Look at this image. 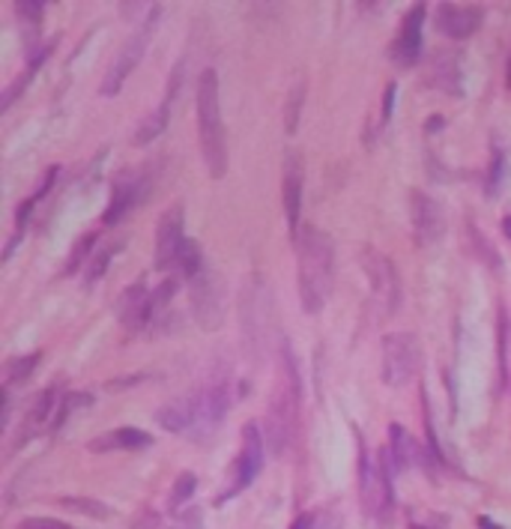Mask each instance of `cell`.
<instances>
[{
    "instance_id": "cell-1",
    "label": "cell",
    "mask_w": 511,
    "mask_h": 529,
    "mask_svg": "<svg viewBox=\"0 0 511 529\" xmlns=\"http://www.w3.org/2000/svg\"><path fill=\"white\" fill-rule=\"evenodd\" d=\"M296 260H299V302L305 314H320L335 282V246L320 228H305L296 237Z\"/></svg>"
},
{
    "instance_id": "cell-2",
    "label": "cell",
    "mask_w": 511,
    "mask_h": 529,
    "mask_svg": "<svg viewBox=\"0 0 511 529\" xmlns=\"http://www.w3.org/2000/svg\"><path fill=\"white\" fill-rule=\"evenodd\" d=\"M299 395L302 380L299 371H296V359L290 353V344H284L273 398H269V412L264 421V439L273 448V455H284L293 443L296 430H299Z\"/></svg>"
},
{
    "instance_id": "cell-3",
    "label": "cell",
    "mask_w": 511,
    "mask_h": 529,
    "mask_svg": "<svg viewBox=\"0 0 511 529\" xmlns=\"http://www.w3.org/2000/svg\"><path fill=\"white\" fill-rule=\"evenodd\" d=\"M197 132H201L206 170H210L212 179H221L228 174V138H224L215 69H204L201 78H197Z\"/></svg>"
},
{
    "instance_id": "cell-4",
    "label": "cell",
    "mask_w": 511,
    "mask_h": 529,
    "mask_svg": "<svg viewBox=\"0 0 511 529\" xmlns=\"http://www.w3.org/2000/svg\"><path fill=\"white\" fill-rule=\"evenodd\" d=\"M356 452H359V497L368 515H374L380 524H389L392 508H394V488H392V475L398 470L394 457L389 448L377 452V461L368 452L365 437L356 430Z\"/></svg>"
},
{
    "instance_id": "cell-5",
    "label": "cell",
    "mask_w": 511,
    "mask_h": 529,
    "mask_svg": "<svg viewBox=\"0 0 511 529\" xmlns=\"http://www.w3.org/2000/svg\"><path fill=\"white\" fill-rule=\"evenodd\" d=\"M419 365H421V350H419V338L412 332H389L383 338L380 377L389 389H403L419 374Z\"/></svg>"
},
{
    "instance_id": "cell-6",
    "label": "cell",
    "mask_w": 511,
    "mask_h": 529,
    "mask_svg": "<svg viewBox=\"0 0 511 529\" xmlns=\"http://www.w3.org/2000/svg\"><path fill=\"white\" fill-rule=\"evenodd\" d=\"M188 302H192L195 323L204 332L221 329L224 323V282L215 266L206 264L192 282H188Z\"/></svg>"
},
{
    "instance_id": "cell-7",
    "label": "cell",
    "mask_w": 511,
    "mask_h": 529,
    "mask_svg": "<svg viewBox=\"0 0 511 529\" xmlns=\"http://www.w3.org/2000/svg\"><path fill=\"white\" fill-rule=\"evenodd\" d=\"M159 13H161L159 4H152V6H150V18H147V22H143L141 30L134 33L132 39L126 42L120 51H117L114 63H111V66H108L105 78H102V87H99V93H102L105 99H111V96L120 93L123 84H126V78L132 75V69L138 66L141 57H143V54H147V45H150V39H152V27H156Z\"/></svg>"
},
{
    "instance_id": "cell-8",
    "label": "cell",
    "mask_w": 511,
    "mask_h": 529,
    "mask_svg": "<svg viewBox=\"0 0 511 529\" xmlns=\"http://www.w3.org/2000/svg\"><path fill=\"white\" fill-rule=\"evenodd\" d=\"M362 266H365L368 282H371L374 299L380 302L383 314H394L401 305V282H398V269H394L392 257H385L383 251H377L374 246H365Z\"/></svg>"
},
{
    "instance_id": "cell-9",
    "label": "cell",
    "mask_w": 511,
    "mask_h": 529,
    "mask_svg": "<svg viewBox=\"0 0 511 529\" xmlns=\"http://www.w3.org/2000/svg\"><path fill=\"white\" fill-rule=\"evenodd\" d=\"M264 434H260V425L257 421H248L246 428H242V452L237 455V464H233V479H230V488L221 493V499H230L237 497L248 488L251 481L257 479V473L264 470Z\"/></svg>"
},
{
    "instance_id": "cell-10",
    "label": "cell",
    "mask_w": 511,
    "mask_h": 529,
    "mask_svg": "<svg viewBox=\"0 0 511 529\" xmlns=\"http://www.w3.org/2000/svg\"><path fill=\"white\" fill-rule=\"evenodd\" d=\"M228 410H230V389H228V380L206 383L204 389L195 392V398H192V412H195L192 434H197V437H210L212 430L224 421V416H228Z\"/></svg>"
},
{
    "instance_id": "cell-11",
    "label": "cell",
    "mask_w": 511,
    "mask_h": 529,
    "mask_svg": "<svg viewBox=\"0 0 511 529\" xmlns=\"http://www.w3.org/2000/svg\"><path fill=\"white\" fill-rule=\"evenodd\" d=\"M117 320L126 329V335H141L152 329V293L147 291V282H134L120 293L117 299Z\"/></svg>"
},
{
    "instance_id": "cell-12",
    "label": "cell",
    "mask_w": 511,
    "mask_h": 529,
    "mask_svg": "<svg viewBox=\"0 0 511 529\" xmlns=\"http://www.w3.org/2000/svg\"><path fill=\"white\" fill-rule=\"evenodd\" d=\"M425 18H428V6L416 4L407 13V18L401 22V30L394 36V42L389 45V57L394 66L410 69L421 60V48H425V45H421V27H425Z\"/></svg>"
},
{
    "instance_id": "cell-13",
    "label": "cell",
    "mask_w": 511,
    "mask_h": 529,
    "mask_svg": "<svg viewBox=\"0 0 511 529\" xmlns=\"http://www.w3.org/2000/svg\"><path fill=\"white\" fill-rule=\"evenodd\" d=\"M183 242H186V237H183V206L174 204L159 215V224H156V255H152L156 269H161V273H165V269H174Z\"/></svg>"
},
{
    "instance_id": "cell-14",
    "label": "cell",
    "mask_w": 511,
    "mask_h": 529,
    "mask_svg": "<svg viewBox=\"0 0 511 529\" xmlns=\"http://www.w3.org/2000/svg\"><path fill=\"white\" fill-rule=\"evenodd\" d=\"M147 195H150L147 174H132V170L123 174L111 188V201H108V210L102 215L105 228H114L117 221H123L126 215H129V210H134Z\"/></svg>"
},
{
    "instance_id": "cell-15",
    "label": "cell",
    "mask_w": 511,
    "mask_h": 529,
    "mask_svg": "<svg viewBox=\"0 0 511 529\" xmlns=\"http://www.w3.org/2000/svg\"><path fill=\"white\" fill-rule=\"evenodd\" d=\"M281 204L287 228L293 233V242L299 237V212H302V186H305V168L296 150L284 152V170H281Z\"/></svg>"
},
{
    "instance_id": "cell-16",
    "label": "cell",
    "mask_w": 511,
    "mask_h": 529,
    "mask_svg": "<svg viewBox=\"0 0 511 529\" xmlns=\"http://www.w3.org/2000/svg\"><path fill=\"white\" fill-rule=\"evenodd\" d=\"M410 215H412V233H416L419 246H437L443 239V210L434 197L412 188L410 192Z\"/></svg>"
},
{
    "instance_id": "cell-17",
    "label": "cell",
    "mask_w": 511,
    "mask_h": 529,
    "mask_svg": "<svg viewBox=\"0 0 511 529\" xmlns=\"http://www.w3.org/2000/svg\"><path fill=\"white\" fill-rule=\"evenodd\" d=\"M481 18H484L481 6L439 4L434 13V24H437V30H443L446 36H452V39H466V36H472L479 30Z\"/></svg>"
},
{
    "instance_id": "cell-18",
    "label": "cell",
    "mask_w": 511,
    "mask_h": 529,
    "mask_svg": "<svg viewBox=\"0 0 511 529\" xmlns=\"http://www.w3.org/2000/svg\"><path fill=\"white\" fill-rule=\"evenodd\" d=\"M389 452L394 457V464H398V470L425 466V470L430 473L437 466L434 457L421 452V446L416 443V437H412L403 425H398V421H392V425H389Z\"/></svg>"
},
{
    "instance_id": "cell-19",
    "label": "cell",
    "mask_w": 511,
    "mask_h": 529,
    "mask_svg": "<svg viewBox=\"0 0 511 529\" xmlns=\"http://www.w3.org/2000/svg\"><path fill=\"white\" fill-rule=\"evenodd\" d=\"M152 446V437L141 428H114L99 434L87 443V452H114V448H147Z\"/></svg>"
},
{
    "instance_id": "cell-20",
    "label": "cell",
    "mask_w": 511,
    "mask_h": 529,
    "mask_svg": "<svg viewBox=\"0 0 511 529\" xmlns=\"http://www.w3.org/2000/svg\"><path fill=\"white\" fill-rule=\"evenodd\" d=\"M434 84L448 96H463V69H461V54L452 51H437L434 57Z\"/></svg>"
},
{
    "instance_id": "cell-21",
    "label": "cell",
    "mask_w": 511,
    "mask_h": 529,
    "mask_svg": "<svg viewBox=\"0 0 511 529\" xmlns=\"http://www.w3.org/2000/svg\"><path fill=\"white\" fill-rule=\"evenodd\" d=\"M156 421L161 430H170V434H188L195 425V412H192V398L183 401H170L165 407H159Z\"/></svg>"
},
{
    "instance_id": "cell-22",
    "label": "cell",
    "mask_w": 511,
    "mask_h": 529,
    "mask_svg": "<svg viewBox=\"0 0 511 529\" xmlns=\"http://www.w3.org/2000/svg\"><path fill=\"white\" fill-rule=\"evenodd\" d=\"M54 403H57V386H48L45 392H39V398L33 401V407H30V419H27V428H22V437H18V443L15 446H22L27 443V439L33 437V430L45 425L51 416H57L54 412Z\"/></svg>"
},
{
    "instance_id": "cell-23",
    "label": "cell",
    "mask_w": 511,
    "mask_h": 529,
    "mask_svg": "<svg viewBox=\"0 0 511 529\" xmlns=\"http://www.w3.org/2000/svg\"><path fill=\"white\" fill-rule=\"evenodd\" d=\"M170 105H174V99H161L159 108L152 111L147 120H141L138 126V132L132 134V143L134 147H143V143H150V141H156L161 132L168 129V120H170Z\"/></svg>"
},
{
    "instance_id": "cell-24",
    "label": "cell",
    "mask_w": 511,
    "mask_h": 529,
    "mask_svg": "<svg viewBox=\"0 0 511 529\" xmlns=\"http://www.w3.org/2000/svg\"><path fill=\"white\" fill-rule=\"evenodd\" d=\"M48 51H51V48H42V51H36L33 57H30V63H27V69L22 72V75H15L13 84H9V87L4 90V99H0V111H9V108H13L15 99L22 96L27 87H30V81H33V75H36V69L42 66V60L48 57Z\"/></svg>"
},
{
    "instance_id": "cell-25",
    "label": "cell",
    "mask_w": 511,
    "mask_h": 529,
    "mask_svg": "<svg viewBox=\"0 0 511 529\" xmlns=\"http://www.w3.org/2000/svg\"><path fill=\"white\" fill-rule=\"evenodd\" d=\"M123 246H126V239H114V242H108V246H99L96 248V255L90 257V264H87V275H84V284L87 287H93L99 278H105L114 255H117V251H123Z\"/></svg>"
},
{
    "instance_id": "cell-26",
    "label": "cell",
    "mask_w": 511,
    "mask_h": 529,
    "mask_svg": "<svg viewBox=\"0 0 511 529\" xmlns=\"http://www.w3.org/2000/svg\"><path fill=\"white\" fill-rule=\"evenodd\" d=\"M206 266L204 260V251H201V242L197 239H186L183 248H179V257H177V269L183 273L186 282H192V278L201 273V269Z\"/></svg>"
},
{
    "instance_id": "cell-27",
    "label": "cell",
    "mask_w": 511,
    "mask_h": 529,
    "mask_svg": "<svg viewBox=\"0 0 511 529\" xmlns=\"http://www.w3.org/2000/svg\"><path fill=\"white\" fill-rule=\"evenodd\" d=\"M96 242H99V233L96 230H90V233H84L78 242H75V248H72V255L66 257V266H63V275H72V273H78L81 269V264H90V257L96 255Z\"/></svg>"
},
{
    "instance_id": "cell-28",
    "label": "cell",
    "mask_w": 511,
    "mask_h": 529,
    "mask_svg": "<svg viewBox=\"0 0 511 529\" xmlns=\"http://www.w3.org/2000/svg\"><path fill=\"white\" fill-rule=\"evenodd\" d=\"M42 362V353H27V356H18L13 359V362L6 365V389H13V386L24 383L27 377H30L36 371V365Z\"/></svg>"
},
{
    "instance_id": "cell-29",
    "label": "cell",
    "mask_w": 511,
    "mask_h": 529,
    "mask_svg": "<svg viewBox=\"0 0 511 529\" xmlns=\"http://www.w3.org/2000/svg\"><path fill=\"white\" fill-rule=\"evenodd\" d=\"M90 403H93V395H90V392H72V395H66V398L60 401V407H57V416H54V421H51V430H60L63 421H66L69 416H75L78 410H87Z\"/></svg>"
},
{
    "instance_id": "cell-30",
    "label": "cell",
    "mask_w": 511,
    "mask_h": 529,
    "mask_svg": "<svg viewBox=\"0 0 511 529\" xmlns=\"http://www.w3.org/2000/svg\"><path fill=\"white\" fill-rule=\"evenodd\" d=\"M195 490H197V475L195 473H179L177 479H174V490H170V511H179L186 506V502H192L195 497Z\"/></svg>"
},
{
    "instance_id": "cell-31",
    "label": "cell",
    "mask_w": 511,
    "mask_h": 529,
    "mask_svg": "<svg viewBox=\"0 0 511 529\" xmlns=\"http://www.w3.org/2000/svg\"><path fill=\"white\" fill-rule=\"evenodd\" d=\"M497 362H499V383L508 386V314L499 308L497 320Z\"/></svg>"
},
{
    "instance_id": "cell-32",
    "label": "cell",
    "mask_w": 511,
    "mask_h": 529,
    "mask_svg": "<svg viewBox=\"0 0 511 529\" xmlns=\"http://www.w3.org/2000/svg\"><path fill=\"white\" fill-rule=\"evenodd\" d=\"M45 6H48V4H42V0H18V4H15V13H18V18H22V24L30 27V48H33V36H36V30H39V24H42Z\"/></svg>"
},
{
    "instance_id": "cell-33",
    "label": "cell",
    "mask_w": 511,
    "mask_h": 529,
    "mask_svg": "<svg viewBox=\"0 0 511 529\" xmlns=\"http://www.w3.org/2000/svg\"><path fill=\"white\" fill-rule=\"evenodd\" d=\"M302 102H305V84L299 81L290 93H287V105H284V132L293 134L299 129V114H302Z\"/></svg>"
},
{
    "instance_id": "cell-34",
    "label": "cell",
    "mask_w": 511,
    "mask_h": 529,
    "mask_svg": "<svg viewBox=\"0 0 511 529\" xmlns=\"http://www.w3.org/2000/svg\"><path fill=\"white\" fill-rule=\"evenodd\" d=\"M466 233H470V242H472V251H475V255H479L490 269H499L502 260H499V255H497V248H493L490 242H488V237H484L481 230H475V224H466Z\"/></svg>"
},
{
    "instance_id": "cell-35",
    "label": "cell",
    "mask_w": 511,
    "mask_h": 529,
    "mask_svg": "<svg viewBox=\"0 0 511 529\" xmlns=\"http://www.w3.org/2000/svg\"><path fill=\"white\" fill-rule=\"evenodd\" d=\"M60 506H66V508H72V511H81V515H87V517H99V520L111 517V508H108L105 502H99V499L63 497V499H60Z\"/></svg>"
},
{
    "instance_id": "cell-36",
    "label": "cell",
    "mask_w": 511,
    "mask_h": 529,
    "mask_svg": "<svg viewBox=\"0 0 511 529\" xmlns=\"http://www.w3.org/2000/svg\"><path fill=\"white\" fill-rule=\"evenodd\" d=\"M502 170H506V156H502V150L493 143L490 165H488V179H484V192H488V197H497L499 186H502Z\"/></svg>"
},
{
    "instance_id": "cell-37",
    "label": "cell",
    "mask_w": 511,
    "mask_h": 529,
    "mask_svg": "<svg viewBox=\"0 0 511 529\" xmlns=\"http://www.w3.org/2000/svg\"><path fill=\"white\" fill-rule=\"evenodd\" d=\"M170 529H204V511L201 508H186L183 515H179L174 524H170Z\"/></svg>"
},
{
    "instance_id": "cell-38",
    "label": "cell",
    "mask_w": 511,
    "mask_h": 529,
    "mask_svg": "<svg viewBox=\"0 0 511 529\" xmlns=\"http://www.w3.org/2000/svg\"><path fill=\"white\" fill-rule=\"evenodd\" d=\"M15 529H69V526L63 524V520H54V517H27Z\"/></svg>"
},
{
    "instance_id": "cell-39",
    "label": "cell",
    "mask_w": 511,
    "mask_h": 529,
    "mask_svg": "<svg viewBox=\"0 0 511 529\" xmlns=\"http://www.w3.org/2000/svg\"><path fill=\"white\" fill-rule=\"evenodd\" d=\"M314 529H341V515L332 508H320L314 515Z\"/></svg>"
},
{
    "instance_id": "cell-40",
    "label": "cell",
    "mask_w": 511,
    "mask_h": 529,
    "mask_svg": "<svg viewBox=\"0 0 511 529\" xmlns=\"http://www.w3.org/2000/svg\"><path fill=\"white\" fill-rule=\"evenodd\" d=\"M394 93H398V84H394V81H389V84H385V93H383V105H380V120H383V123L392 120Z\"/></svg>"
},
{
    "instance_id": "cell-41",
    "label": "cell",
    "mask_w": 511,
    "mask_h": 529,
    "mask_svg": "<svg viewBox=\"0 0 511 529\" xmlns=\"http://www.w3.org/2000/svg\"><path fill=\"white\" fill-rule=\"evenodd\" d=\"M143 380V374H132V377H120V380H111L108 383V392H117V389H126V386H132V383H141Z\"/></svg>"
},
{
    "instance_id": "cell-42",
    "label": "cell",
    "mask_w": 511,
    "mask_h": 529,
    "mask_svg": "<svg viewBox=\"0 0 511 529\" xmlns=\"http://www.w3.org/2000/svg\"><path fill=\"white\" fill-rule=\"evenodd\" d=\"M443 123H446V117H439V114L428 117V120H425V132H428V134H430V132H439V129H443Z\"/></svg>"
},
{
    "instance_id": "cell-43",
    "label": "cell",
    "mask_w": 511,
    "mask_h": 529,
    "mask_svg": "<svg viewBox=\"0 0 511 529\" xmlns=\"http://www.w3.org/2000/svg\"><path fill=\"white\" fill-rule=\"evenodd\" d=\"M290 529H314V515H299L293 520Z\"/></svg>"
},
{
    "instance_id": "cell-44",
    "label": "cell",
    "mask_w": 511,
    "mask_h": 529,
    "mask_svg": "<svg viewBox=\"0 0 511 529\" xmlns=\"http://www.w3.org/2000/svg\"><path fill=\"white\" fill-rule=\"evenodd\" d=\"M479 529H506V526H499L497 520H490L488 515H481L479 517Z\"/></svg>"
},
{
    "instance_id": "cell-45",
    "label": "cell",
    "mask_w": 511,
    "mask_h": 529,
    "mask_svg": "<svg viewBox=\"0 0 511 529\" xmlns=\"http://www.w3.org/2000/svg\"><path fill=\"white\" fill-rule=\"evenodd\" d=\"M156 524H159V517H156V515L150 517V524H147V526H143V517H138V524H134L132 529H156Z\"/></svg>"
},
{
    "instance_id": "cell-46",
    "label": "cell",
    "mask_w": 511,
    "mask_h": 529,
    "mask_svg": "<svg viewBox=\"0 0 511 529\" xmlns=\"http://www.w3.org/2000/svg\"><path fill=\"white\" fill-rule=\"evenodd\" d=\"M502 233H506V239L511 242V215H506V219H502Z\"/></svg>"
},
{
    "instance_id": "cell-47",
    "label": "cell",
    "mask_w": 511,
    "mask_h": 529,
    "mask_svg": "<svg viewBox=\"0 0 511 529\" xmlns=\"http://www.w3.org/2000/svg\"><path fill=\"white\" fill-rule=\"evenodd\" d=\"M506 84H508V90H511V57H508V66H506Z\"/></svg>"
},
{
    "instance_id": "cell-48",
    "label": "cell",
    "mask_w": 511,
    "mask_h": 529,
    "mask_svg": "<svg viewBox=\"0 0 511 529\" xmlns=\"http://www.w3.org/2000/svg\"><path fill=\"white\" fill-rule=\"evenodd\" d=\"M410 529H428V526H419V524H412Z\"/></svg>"
}]
</instances>
